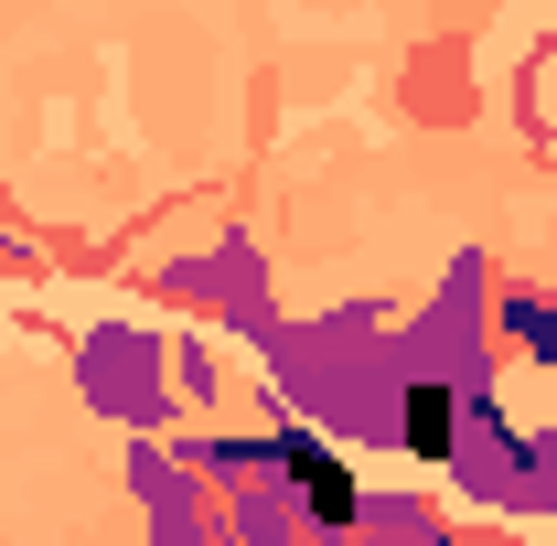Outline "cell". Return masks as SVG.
<instances>
[{
	"mask_svg": "<svg viewBox=\"0 0 557 546\" xmlns=\"http://www.w3.org/2000/svg\"><path fill=\"white\" fill-rule=\"evenodd\" d=\"M278 461L300 472V504H311L322 525H354V514H364V493H354V472L333 461V450H322V439H278Z\"/></svg>",
	"mask_w": 557,
	"mask_h": 546,
	"instance_id": "1",
	"label": "cell"
},
{
	"mask_svg": "<svg viewBox=\"0 0 557 546\" xmlns=\"http://www.w3.org/2000/svg\"><path fill=\"white\" fill-rule=\"evenodd\" d=\"M450 439H461V408H450L440 386H418L408 397V450L418 461H450Z\"/></svg>",
	"mask_w": 557,
	"mask_h": 546,
	"instance_id": "2",
	"label": "cell"
}]
</instances>
